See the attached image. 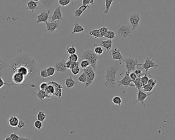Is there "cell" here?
Instances as JSON below:
<instances>
[{
  "label": "cell",
  "mask_w": 175,
  "mask_h": 140,
  "mask_svg": "<svg viewBox=\"0 0 175 140\" xmlns=\"http://www.w3.org/2000/svg\"><path fill=\"white\" fill-rule=\"evenodd\" d=\"M12 69L14 73H19L23 75L25 80L34 79L38 71L36 61L24 55L16 57L13 61Z\"/></svg>",
  "instance_id": "6da1fadb"
},
{
  "label": "cell",
  "mask_w": 175,
  "mask_h": 140,
  "mask_svg": "<svg viewBox=\"0 0 175 140\" xmlns=\"http://www.w3.org/2000/svg\"><path fill=\"white\" fill-rule=\"evenodd\" d=\"M121 64L117 61H110L106 65L104 85L107 88L115 89L116 86L117 75Z\"/></svg>",
  "instance_id": "7a4b0ae2"
},
{
  "label": "cell",
  "mask_w": 175,
  "mask_h": 140,
  "mask_svg": "<svg viewBox=\"0 0 175 140\" xmlns=\"http://www.w3.org/2000/svg\"><path fill=\"white\" fill-rule=\"evenodd\" d=\"M116 30L117 32L119 39L121 40L126 39L130 36L131 32V27L127 23H121L118 24L116 27Z\"/></svg>",
  "instance_id": "3957f363"
},
{
  "label": "cell",
  "mask_w": 175,
  "mask_h": 140,
  "mask_svg": "<svg viewBox=\"0 0 175 140\" xmlns=\"http://www.w3.org/2000/svg\"><path fill=\"white\" fill-rule=\"evenodd\" d=\"M82 57L83 60H88L90 63V66H92L94 71H96L98 57L92 50H86L84 51L82 55Z\"/></svg>",
  "instance_id": "277c9868"
},
{
  "label": "cell",
  "mask_w": 175,
  "mask_h": 140,
  "mask_svg": "<svg viewBox=\"0 0 175 140\" xmlns=\"http://www.w3.org/2000/svg\"><path fill=\"white\" fill-rule=\"evenodd\" d=\"M123 62L125 63L126 69L127 71L126 72L129 73L133 72L136 69V67L141 66V63H139L136 58L133 57H126L123 59Z\"/></svg>",
  "instance_id": "5b68a950"
},
{
  "label": "cell",
  "mask_w": 175,
  "mask_h": 140,
  "mask_svg": "<svg viewBox=\"0 0 175 140\" xmlns=\"http://www.w3.org/2000/svg\"><path fill=\"white\" fill-rule=\"evenodd\" d=\"M84 73L86 74L87 77V81L85 84V87L87 88L92 84L96 78L95 71L93 69L91 66H89L85 69H84Z\"/></svg>",
  "instance_id": "8992f818"
},
{
  "label": "cell",
  "mask_w": 175,
  "mask_h": 140,
  "mask_svg": "<svg viewBox=\"0 0 175 140\" xmlns=\"http://www.w3.org/2000/svg\"><path fill=\"white\" fill-rule=\"evenodd\" d=\"M141 66H142V68L141 69V70L144 69L145 70V73H147V72L149 69L159 67V65L154 62V60H152V57H147V59L145 61V62L144 64H142Z\"/></svg>",
  "instance_id": "52a82bcc"
},
{
  "label": "cell",
  "mask_w": 175,
  "mask_h": 140,
  "mask_svg": "<svg viewBox=\"0 0 175 140\" xmlns=\"http://www.w3.org/2000/svg\"><path fill=\"white\" fill-rule=\"evenodd\" d=\"M129 73L125 72V74L120 80L118 81L117 83L119 86L120 87H125L127 88L128 87H134V85L133 83V81L131 80L129 76Z\"/></svg>",
  "instance_id": "ba28073f"
},
{
  "label": "cell",
  "mask_w": 175,
  "mask_h": 140,
  "mask_svg": "<svg viewBox=\"0 0 175 140\" xmlns=\"http://www.w3.org/2000/svg\"><path fill=\"white\" fill-rule=\"evenodd\" d=\"M140 17L138 14L133 13L129 17V24L131 27V30L133 31L140 26Z\"/></svg>",
  "instance_id": "9c48e42d"
},
{
  "label": "cell",
  "mask_w": 175,
  "mask_h": 140,
  "mask_svg": "<svg viewBox=\"0 0 175 140\" xmlns=\"http://www.w3.org/2000/svg\"><path fill=\"white\" fill-rule=\"evenodd\" d=\"M111 55L112 57L111 61H117L120 64H122V63L123 62V55L118 48H115L112 50Z\"/></svg>",
  "instance_id": "30bf717a"
},
{
  "label": "cell",
  "mask_w": 175,
  "mask_h": 140,
  "mask_svg": "<svg viewBox=\"0 0 175 140\" xmlns=\"http://www.w3.org/2000/svg\"><path fill=\"white\" fill-rule=\"evenodd\" d=\"M151 94H152V92H151L150 93H147L144 91H141V90H138L137 94V100L136 101L134 102V103H138V102H141L142 105H143L144 107H145V105L144 101Z\"/></svg>",
  "instance_id": "8fae6325"
},
{
  "label": "cell",
  "mask_w": 175,
  "mask_h": 140,
  "mask_svg": "<svg viewBox=\"0 0 175 140\" xmlns=\"http://www.w3.org/2000/svg\"><path fill=\"white\" fill-rule=\"evenodd\" d=\"M51 19V22H53L55 21H60L63 20L62 13L61 11V8L60 6H58L55 8L53 11L52 17H50Z\"/></svg>",
  "instance_id": "7c38bea8"
},
{
  "label": "cell",
  "mask_w": 175,
  "mask_h": 140,
  "mask_svg": "<svg viewBox=\"0 0 175 140\" xmlns=\"http://www.w3.org/2000/svg\"><path fill=\"white\" fill-rule=\"evenodd\" d=\"M48 83L52 84L54 86L55 88V96H57L58 98H61L62 96V90H63V86L61 85L60 84H59L55 81H51L48 82Z\"/></svg>",
  "instance_id": "4fadbf2b"
},
{
  "label": "cell",
  "mask_w": 175,
  "mask_h": 140,
  "mask_svg": "<svg viewBox=\"0 0 175 140\" xmlns=\"http://www.w3.org/2000/svg\"><path fill=\"white\" fill-rule=\"evenodd\" d=\"M56 0H40L38 7L41 9H48L54 5Z\"/></svg>",
  "instance_id": "5bb4252c"
},
{
  "label": "cell",
  "mask_w": 175,
  "mask_h": 140,
  "mask_svg": "<svg viewBox=\"0 0 175 140\" xmlns=\"http://www.w3.org/2000/svg\"><path fill=\"white\" fill-rule=\"evenodd\" d=\"M45 23L46 25V29L45 30V32H49L50 33H52L59 27L60 21H55L50 23L47 22Z\"/></svg>",
  "instance_id": "9a60e30c"
},
{
  "label": "cell",
  "mask_w": 175,
  "mask_h": 140,
  "mask_svg": "<svg viewBox=\"0 0 175 140\" xmlns=\"http://www.w3.org/2000/svg\"><path fill=\"white\" fill-rule=\"evenodd\" d=\"M50 10H48L47 11H44L40 13L39 15L37 16V23H46L48 18H50Z\"/></svg>",
  "instance_id": "2e32d148"
},
{
  "label": "cell",
  "mask_w": 175,
  "mask_h": 140,
  "mask_svg": "<svg viewBox=\"0 0 175 140\" xmlns=\"http://www.w3.org/2000/svg\"><path fill=\"white\" fill-rule=\"evenodd\" d=\"M12 80L16 85H21L25 81V78L21 73H14L12 76Z\"/></svg>",
  "instance_id": "e0dca14e"
},
{
  "label": "cell",
  "mask_w": 175,
  "mask_h": 140,
  "mask_svg": "<svg viewBox=\"0 0 175 140\" xmlns=\"http://www.w3.org/2000/svg\"><path fill=\"white\" fill-rule=\"evenodd\" d=\"M65 62V61L63 60L57 63L55 66V71H57L58 73H65L67 69L66 67Z\"/></svg>",
  "instance_id": "ac0fdd59"
},
{
  "label": "cell",
  "mask_w": 175,
  "mask_h": 140,
  "mask_svg": "<svg viewBox=\"0 0 175 140\" xmlns=\"http://www.w3.org/2000/svg\"><path fill=\"white\" fill-rule=\"evenodd\" d=\"M100 46L103 48L106 52H109L110 50H112V41L111 40H102L100 43Z\"/></svg>",
  "instance_id": "d6986e66"
},
{
  "label": "cell",
  "mask_w": 175,
  "mask_h": 140,
  "mask_svg": "<svg viewBox=\"0 0 175 140\" xmlns=\"http://www.w3.org/2000/svg\"><path fill=\"white\" fill-rule=\"evenodd\" d=\"M18 122L19 120L18 118L16 116H11L7 120L8 125L13 127H17Z\"/></svg>",
  "instance_id": "ffe728a7"
},
{
  "label": "cell",
  "mask_w": 175,
  "mask_h": 140,
  "mask_svg": "<svg viewBox=\"0 0 175 140\" xmlns=\"http://www.w3.org/2000/svg\"><path fill=\"white\" fill-rule=\"evenodd\" d=\"M79 82H77L73 80L71 77L66 78L65 81V85L67 88H73L78 84Z\"/></svg>",
  "instance_id": "44dd1931"
},
{
  "label": "cell",
  "mask_w": 175,
  "mask_h": 140,
  "mask_svg": "<svg viewBox=\"0 0 175 140\" xmlns=\"http://www.w3.org/2000/svg\"><path fill=\"white\" fill-rule=\"evenodd\" d=\"M38 91V92L37 93H36V95L37 96V97L39 98L40 101H43L45 99H51L52 97L49 96L47 93H46V92L44 90H42L39 89Z\"/></svg>",
  "instance_id": "7402d4cb"
},
{
  "label": "cell",
  "mask_w": 175,
  "mask_h": 140,
  "mask_svg": "<svg viewBox=\"0 0 175 140\" xmlns=\"http://www.w3.org/2000/svg\"><path fill=\"white\" fill-rule=\"evenodd\" d=\"M89 8V6L83 5H82L79 7V8L76 9L75 11V16L77 18L80 17L84 12L86 11L87 9Z\"/></svg>",
  "instance_id": "603a6c76"
},
{
  "label": "cell",
  "mask_w": 175,
  "mask_h": 140,
  "mask_svg": "<svg viewBox=\"0 0 175 140\" xmlns=\"http://www.w3.org/2000/svg\"><path fill=\"white\" fill-rule=\"evenodd\" d=\"M38 8V3L35 2L33 0H30L27 3L26 9L32 11V13H34V11L36 9H37Z\"/></svg>",
  "instance_id": "cb8c5ba5"
},
{
  "label": "cell",
  "mask_w": 175,
  "mask_h": 140,
  "mask_svg": "<svg viewBox=\"0 0 175 140\" xmlns=\"http://www.w3.org/2000/svg\"><path fill=\"white\" fill-rule=\"evenodd\" d=\"M84 28L83 27L80 25L78 23L76 22L74 24V27H73V29L71 34V35H73L75 34H77V33H80V32H82L84 31Z\"/></svg>",
  "instance_id": "d4e9b609"
},
{
  "label": "cell",
  "mask_w": 175,
  "mask_h": 140,
  "mask_svg": "<svg viewBox=\"0 0 175 140\" xmlns=\"http://www.w3.org/2000/svg\"><path fill=\"white\" fill-rule=\"evenodd\" d=\"M89 34L90 36H94L95 39L101 38V36L99 29H96L92 30L89 31Z\"/></svg>",
  "instance_id": "484cf974"
},
{
  "label": "cell",
  "mask_w": 175,
  "mask_h": 140,
  "mask_svg": "<svg viewBox=\"0 0 175 140\" xmlns=\"http://www.w3.org/2000/svg\"><path fill=\"white\" fill-rule=\"evenodd\" d=\"M112 103L114 105H118L119 106H121V104L123 102V100L120 96H115L112 98Z\"/></svg>",
  "instance_id": "4316f807"
},
{
  "label": "cell",
  "mask_w": 175,
  "mask_h": 140,
  "mask_svg": "<svg viewBox=\"0 0 175 140\" xmlns=\"http://www.w3.org/2000/svg\"><path fill=\"white\" fill-rule=\"evenodd\" d=\"M93 52L97 55H102L104 52V50L101 46H98L96 44H94V48Z\"/></svg>",
  "instance_id": "83f0119b"
},
{
  "label": "cell",
  "mask_w": 175,
  "mask_h": 140,
  "mask_svg": "<svg viewBox=\"0 0 175 140\" xmlns=\"http://www.w3.org/2000/svg\"><path fill=\"white\" fill-rule=\"evenodd\" d=\"M114 0H105V9L104 11V13L106 15L108 13L110 8L112 6V2Z\"/></svg>",
  "instance_id": "f1b7e54d"
},
{
  "label": "cell",
  "mask_w": 175,
  "mask_h": 140,
  "mask_svg": "<svg viewBox=\"0 0 175 140\" xmlns=\"http://www.w3.org/2000/svg\"><path fill=\"white\" fill-rule=\"evenodd\" d=\"M79 63L78 62H72L71 61L69 60L66 61L65 65L66 67L67 68V69H69L71 70V69H73V68L76 67V66L79 65Z\"/></svg>",
  "instance_id": "f546056e"
},
{
  "label": "cell",
  "mask_w": 175,
  "mask_h": 140,
  "mask_svg": "<svg viewBox=\"0 0 175 140\" xmlns=\"http://www.w3.org/2000/svg\"><path fill=\"white\" fill-rule=\"evenodd\" d=\"M151 78H152V76H150L149 75H148V73H145L143 76L141 77L140 78V80H141V83L143 86L147 84V82L149 80V79Z\"/></svg>",
  "instance_id": "4dcf8cb0"
},
{
  "label": "cell",
  "mask_w": 175,
  "mask_h": 140,
  "mask_svg": "<svg viewBox=\"0 0 175 140\" xmlns=\"http://www.w3.org/2000/svg\"><path fill=\"white\" fill-rule=\"evenodd\" d=\"M134 86L135 88H137L138 90H141V88H142L143 85L141 83L140 78H137L135 81H133Z\"/></svg>",
  "instance_id": "1f68e13d"
},
{
  "label": "cell",
  "mask_w": 175,
  "mask_h": 140,
  "mask_svg": "<svg viewBox=\"0 0 175 140\" xmlns=\"http://www.w3.org/2000/svg\"><path fill=\"white\" fill-rule=\"evenodd\" d=\"M37 120H39L43 122L46 119V115L44 112L40 111L37 114Z\"/></svg>",
  "instance_id": "d6a6232c"
},
{
  "label": "cell",
  "mask_w": 175,
  "mask_h": 140,
  "mask_svg": "<svg viewBox=\"0 0 175 140\" xmlns=\"http://www.w3.org/2000/svg\"><path fill=\"white\" fill-rule=\"evenodd\" d=\"M116 34H115V32L114 31H111V30H108L107 31V33L105 34L104 38H106L108 40H114V39L116 38Z\"/></svg>",
  "instance_id": "836d02e7"
},
{
  "label": "cell",
  "mask_w": 175,
  "mask_h": 140,
  "mask_svg": "<svg viewBox=\"0 0 175 140\" xmlns=\"http://www.w3.org/2000/svg\"><path fill=\"white\" fill-rule=\"evenodd\" d=\"M66 50L67 53L69 55L75 54V53H76V52H77L76 47H75L73 45L72 46H71L67 47L66 48Z\"/></svg>",
  "instance_id": "e575fe53"
},
{
  "label": "cell",
  "mask_w": 175,
  "mask_h": 140,
  "mask_svg": "<svg viewBox=\"0 0 175 140\" xmlns=\"http://www.w3.org/2000/svg\"><path fill=\"white\" fill-rule=\"evenodd\" d=\"M79 65L82 69H84L90 66V63L88 60H83L81 61Z\"/></svg>",
  "instance_id": "d590c367"
},
{
  "label": "cell",
  "mask_w": 175,
  "mask_h": 140,
  "mask_svg": "<svg viewBox=\"0 0 175 140\" xmlns=\"http://www.w3.org/2000/svg\"><path fill=\"white\" fill-rule=\"evenodd\" d=\"M47 71V74L48 75V77H52L55 75V69L53 67H49L46 69Z\"/></svg>",
  "instance_id": "8d00e7d4"
},
{
  "label": "cell",
  "mask_w": 175,
  "mask_h": 140,
  "mask_svg": "<svg viewBox=\"0 0 175 140\" xmlns=\"http://www.w3.org/2000/svg\"><path fill=\"white\" fill-rule=\"evenodd\" d=\"M79 82L85 84L87 81V77L85 73H83L78 77Z\"/></svg>",
  "instance_id": "74e56055"
},
{
  "label": "cell",
  "mask_w": 175,
  "mask_h": 140,
  "mask_svg": "<svg viewBox=\"0 0 175 140\" xmlns=\"http://www.w3.org/2000/svg\"><path fill=\"white\" fill-rule=\"evenodd\" d=\"M68 60L71 61H72V62H78V55H77L76 53L69 55V56L68 57Z\"/></svg>",
  "instance_id": "f35d334b"
},
{
  "label": "cell",
  "mask_w": 175,
  "mask_h": 140,
  "mask_svg": "<svg viewBox=\"0 0 175 140\" xmlns=\"http://www.w3.org/2000/svg\"><path fill=\"white\" fill-rule=\"evenodd\" d=\"M80 65H78L76 66V67L73 68V69H71V72L73 74V75H78L79 73L80 72Z\"/></svg>",
  "instance_id": "ab89813d"
},
{
  "label": "cell",
  "mask_w": 175,
  "mask_h": 140,
  "mask_svg": "<svg viewBox=\"0 0 175 140\" xmlns=\"http://www.w3.org/2000/svg\"><path fill=\"white\" fill-rule=\"evenodd\" d=\"M71 0H58V3L60 5L65 7L71 3Z\"/></svg>",
  "instance_id": "60d3db41"
},
{
  "label": "cell",
  "mask_w": 175,
  "mask_h": 140,
  "mask_svg": "<svg viewBox=\"0 0 175 140\" xmlns=\"http://www.w3.org/2000/svg\"><path fill=\"white\" fill-rule=\"evenodd\" d=\"M142 88L143 89L144 92H152L154 88H153L151 86H150L148 84H147L143 86L142 87Z\"/></svg>",
  "instance_id": "b9f144b4"
},
{
  "label": "cell",
  "mask_w": 175,
  "mask_h": 140,
  "mask_svg": "<svg viewBox=\"0 0 175 140\" xmlns=\"http://www.w3.org/2000/svg\"><path fill=\"white\" fill-rule=\"evenodd\" d=\"M99 29L101 36V38H104L105 34L107 33V31H108V28L106 27H102L99 28Z\"/></svg>",
  "instance_id": "7bdbcfd3"
},
{
  "label": "cell",
  "mask_w": 175,
  "mask_h": 140,
  "mask_svg": "<svg viewBox=\"0 0 175 140\" xmlns=\"http://www.w3.org/2000/svg\"><path fill=\"white\" fill-rule=\"evenodd\" d=\"M34 126L37 129L40 130L42 129V127L43 126V122L39 120H36L34 122Z\"/></svg>",
  "instance_id": "ee69618b"
},
{
  "label": "cell",
  "mask_w": 175,
  "mask_h": 140,
  "mask_svg": "<svg viewBox=\"0 0 175 140\" xmlns=\"http://www.w3.org/2000/svg\"><path fill=\"white\" fill-rule=\"evenodd\" d=\"M157 83H158L157 81L156 80H155V79H152V78L149 79V80L148 82H147V84L151 86L153 88H155L156 86V85H157Z\"/></svg>",
  "instance_id": "f6af8a7d"
},
{
  "label": "cell",
  "mask_w": 175,
  "mask_h": 140,
  "mask_svg": "<svg viewBox=\"0 0 175 140\" xmlns=\"http://www.w3.org/2000/svg\"><path fill=\"white\" fill-rule=\"evenodd\" d=\"M9 137H10L11 140H18L20 136L18 135L17 132L11 133L9 135Z\"/></svg>",
  "instance_id": "bcb514c9"
},
{
  "label": "cell",
  "mask_w": 175,
  "mask_h": 140,
  "mask_svg": "<svg viewBox=\"0 0 175 140\" xmlns=\"http://www.w3.org/2000/svg\"><path fill=\"white\" fill-rule=\"evenodd\" d=\"M40 75L41 77H42L43 79L44 78H48V74H47L46 69H42V70H41L40 73Z\"/></svg>",
  "instance_id": "7dc6e473"
},
{
  "label": "cell",
  "mask_w": 175,
  "mask_h": 140,
  "mask_svg": "<svg viewBox=\"0 0 175 140\" xmlns=\"http://www.w3.org/2000/svg\"><path fill=\"white\" fill-rule=\"evenodd\" d=\"M82 4L83 5L89 6L91 4H94V0H82Z\"/></svg>",
  "instance_id": "c3c4849f"
},
{
  "label": "cell",
  "mask_w": 175,
  "mask_h": 140,
  "mask_svg": "<svg viewBox=\"0 0 175 140\" xmlns=\"http://www.w3.org/2000/svg\"><path fill=\"white\" fill-rule=\"evenodd\" d=\"M142 70H141V69L136 68L133 72L136 73V75L137 76L138 78H141V77L142 76Z\"/></svg>",
  "instance_id": "681fc988"
},
{
  "label": "cell",
  "mask_w": 175,
  "mask_h": 140,
  "mask_svg": "<svg viewBox=\"0 0 175 140\" xmlns=\"http://www.w3.org/2000/svg\"><path fill=\"white\" fill-rule=\"evenodd\" d=\"M47 86H48V83L43 82V83H41V84L40 85V89L45 91L46 89Z\"/></svg>",
  "instance_id": "f907efd6"
},
{
  "label": "cell",
  "mask_w": 175,
  "mask_h": 140,
  "mask_svg": "<svg viewBox=\"0 0 175 140\" xmlns=\"http://www.w3.org/2000/svg\"><path fill=\"white\" fill-rule=\"evenodd\" d=\"M17 127H18V129H23L24 127H25V123L23 121H22V120L19 121Z\"/></svg>",
  "instance_id": "816d5d0a"
},
{
  "label": "cell",
  "mask_w": 175,
  "mask_h": 140,
  "mask_svg": "<svg viewBox=\"0 0 175 140\" xmlns=\"http://www.w3.org/2000/svg\"><path fill=\"white\" fill-rule=\"evenodd\" d=\"M6 67V64L3 60L0 58V71L3 70Z\"/></svg>",
  "instance_id": "f5cc1de1"
},
{
  "label": "cell",
  "mask_w": 175,
  "mask_h": 140,
  "mask_svg": "<svg viewBox=\"0 0 175 140\" xmlns=\"http://www.w3.org/2000/svg\"><path fill=\"white\" fill-rule=\"evenodd\" d=\"M129 77L131 78V80L133 81L135 80L136 79L138 78L137 76L136 75V73H134L133 71V72H131V73H129Z\"/></svg>",
  "instance_id": "db71d44e"
},
{
  "label": "cell",
  "mask_w": 175,
  "mask_h": 140,
  "mask_svg": "<svg viewBox=\"0 0 175 140\" xmlns=\"http://www.w3.org/2000/svg\"><path fill=\"white\" fill-rule=\"evenodd\" d=\"M4 85H7V84H6L5 82L4 81L2 78L0 77V88L3 87V86Z\"/></svg>",
  "instance_id": "11a10c76"
},
{
  "label": "cell",
  "mask_w": 175,
  "mask_h": 140,
  "mask_svg": "<svg viewBox=\"0 0 175 140\" xmlns=\"http://www.w3.org/2000/svg\"><path fill=\"white\" fill-rule=\"evenodd\" d=\"M18 140H31V139L29 137H20Z\"/></svg>",
  "instance_id": "9f6ffc18"
},
{
  "label": "cell",
  "mask_w": 175,
  "mask_h": 140,
  "mask_svg": "<svg viewBox=\"0 0 175 140\" xmlns=\"http://www.w3.org/2000/svg\"><path fill=\"white\" fill-rule=\"evenodd\" d=\"M5 140H11V139L9 137H6Z\"/></svg>",
  "instance_id": "6f0895ef"
},
{
  "label": "cell",
  "mask_w": 175,
  "mask_h": 140,
  "mask_svg": "<svg viewBox=\"0 0 175 140\" xmlns=\"http://www.w3.org/2000/svg\"><path fill=\"white\" fill-rule=\"evenodd\" d=\"M34 2H36V3H38L40 1V0H33Z\"/></svg>",
  "instance_id": "680465c9"
}]
</instances>
